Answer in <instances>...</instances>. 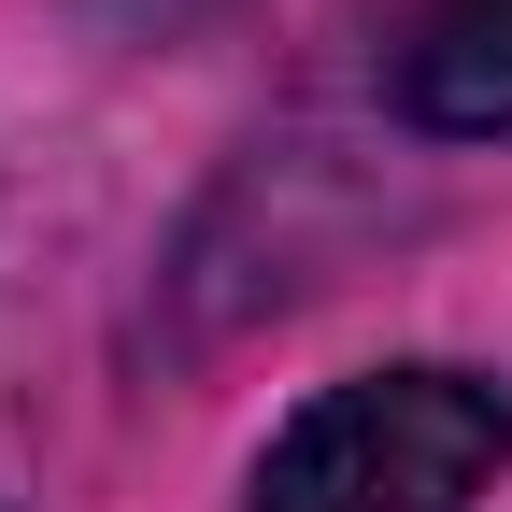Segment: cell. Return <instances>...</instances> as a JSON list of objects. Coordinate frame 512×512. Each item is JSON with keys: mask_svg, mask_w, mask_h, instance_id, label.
Here are the masks:
<instances>
[{"mask_svg": "<svg viewBox=\"0 0 512 512\" xmlns=\"http://www.w3.org/2000/svg\"><path fill=\"white\" fill-rule=\"evenodd\" d=\"M512 456V399L456 356L356 370L328 399H299L256 456L242 512H470Z\"/></svg>", "mask_w": 512, "mask_h": 512, "instance_id": "1", "label": "cell"}, {"mask_svg": "<svg viewBox=\"0 0 512 512\" xmlns=\"http://www.w3.org/2000/svg\"><path fill=\"white\" fill-rule=\"evenodd\" d=\"M399 114L441 143H498L512 128V0H399Z\"/></svg>", "mask_w": 512, "mask_h": 512, "instance_id": "2", "label": "cell"}]
</instances>
